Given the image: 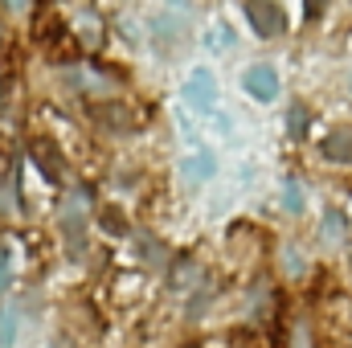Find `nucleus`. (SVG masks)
<instances>
[{"label":"nucleus","mask_w":352,"mask_h":348,"mask_svg":"<svg viewBox=\"0 0 352 348\" xmlns=\"http://www.w3.org/2000/svg\"><path fill=\"white\" fill-rule=\"evenodd\" d=\"M246 17H250V29L258 37H283L287 33V8L278 0H246Z\"/></svg>","instance_id":"1"},{"label":"nucleus","mask_w":352,"mask_h":348,"mask_svg":"<svg viewBox=\"0 0 352 348\" xmlns=\"http://www.w3.org/2000/svg\"><path fill=\"white\" fill-rule=\"evenodd\" d=\"M184 98L192 102V111H213V102H217V78H213L209 66H197L184 78Z\"/></svg>","instance_id":"2"},{"label":"nucleus","mask_w":352,"mask_h":348,"mask_svg":"<svg viewBox=\"0 0 352 348\" xmlns=\"http://www.w3.org/2000/svg\"><path fill=\"white\" fill-rule=\"evenodd\" d=\"M242 87H246L250 98H258V102H274V98H278V70L266 66V62H258V66H250V70L242 74Z\"/></svg>","instance_id":"3"},{"label":"nucleus","mask_w":352,"mask_h":348,"mask_svg":"<svg viewBox=\"0 0 352 348\" xmlns=\"http://www.w3.org/2000/svg\"><path fill=\"white\" fill-rule=\"evenodd\" d=\"M62 230H66V246H70V254L78 259V254L87 250V213H82V205H78V201H74V205H66Z\"/></svg>","instance_id":"4"},{"label":"nucleus","mask_w":352,"mask_h":348,"mask_svg":"<svg viewBox=\"0 0 352 348\" xmlns=\"http://www.w3.org/2000/svg\"><path fill=\"white\" fill-rule=\"evenodd\" d=\"M320 152H324V160H332V164H352V131L349 127L328 131L324 144H320Z\"/></svg>","instance_id":"5"},{"label":"nucleus","mask_w":352,"mask_h":348,"mask_svg":"<svg viewBox=\"0 0 352 348\" xmlns=\"http://www.w3.org/2000/svg\"><path fill=\"white\" fill-rule=\"evenodd\" d=\"M33 160H37V168L50 176L54 184L66 176V164H62V156H58V152H54V144H45V140H37V144H33Z\"/></svg>","instance_id":"6"},{"label":"nucleus","mask_w":352,"mask_h":348,"mask_svg":"<svg viewBox=\"0 0 352 348\" xmlns=\"http://www.w3.org/2000/svg\"><path fill=\"white\" fill-rule=\"evenodd\" d=\"M213 173H217V160H213L209 152H197L192 160H184V176H188V180H209Z\"/></svg>","instance_id":"7"},{"label":"nucleus","mask_w":352,"mask_h":348,"mask_svg":"<svg viewBox=\"0 0 352 348\" xmlns=\"http://www.w3.org/2000/svg\"><path fill=\"white\" fill-rule=\"evenodd\" d=\"M16 340V307H0V348H12Z\"/></svg>","instance_id":"8"},{"label":"nucleus","mask_w":352,"mask_h":348,"mask_svg":"<svg viewBox=\"0 0 352 348\" xmlns=\"http://www.w3.org/2000/svg\"><path fill=\"white\" fill-rule=\"evenodd\" d=\"M287 127H291V135H295V140H303V135H307V107H303V102H291Z\"/></svg>","instance_id":"9"},{"label":"nucleus","mask_w":352,"mask_h":348,"mask_svg":"<svg viewBox=\"0 0 352 348\" xmlns=\"http://www.w3.org/2000/svg\"><path fill=\"white\" fill-rule=\"evenodd\" d=\"M283 201H287L291 213H303V188H299L295 176H287V184H283Z\"/></svg>","instance_id":"10"},{"label":"nucleus","mask_w":352,"mask_h":348,"mask_svg":"<svg viewBox=\"0 0 352 348\" xmlns=\"http://www.w3.org/2000/svg\"><path fill=\"white\" fill-rule=\"evenodd\" d=\"M188 283H197V266L192 259H180L173 266V287H188Z\"/></svg>","instance_id":"11"},{"label":"nucleus","mask_w":352,"mask_h":348,"mask_svg":"<svg viewBox=\"0 0 352 348\" xmlns=\"http://www.w3.org/2000/svg\"><path fill=\"white\" fill-rule=\"evenodd\" d=\"M209 45H213V50L234 45V29H230V25H213V29H209Z\"/></svg>","instance_id":"12"},{"label":"nucleus","mask_w":352,"mask_h":348,"mask_svg":"<svg viewBox=\"0 0 352 348\" xmlns=\"http://www.w3.org/2000/svg\"><path fill=\"white\" fill-rule=\"evenodd\" d=\"M324 234H328V238H340V234H344V221H340V213H328V217H324Z\"/></svg>","instance_id":"13"},{"label":"nucleus","mask_w":352,"mask_h":348,"mask_svg":"<svg viewBox=\"0 0 352 348\" xmlns=\"http://www.w3.org/2000/svg\"><path fill=\"white\" fill-rule=\"evenodd\" d=\"M102 226H107V230H115V234H123V221L115 217V209H107V213H102Z\"/></svg>","instance_id":"14"},{"label":"nucleus","mask_w":352,"mask_h":348,"mask_svg":"<svg viewBox=\"0 0 352 348\" xmlns=\"http://www.w3.org/2000/svg\"><path fill=\"white\" fill-rule=\"evenodd\" d=\"M287 270H303V259H299V254H295V250H287Z\"/></svg>","instance_id":"15"},{"label":"nucleus","mask_w":352,"mask_h":348,"mask_svg":"<svg viewBox=\"0 0 352 348\" xmlns=\"http://www.w3.org/2000/svg\"><path fill=\"white\" fill-rule=\"evenodd\" d=\"M320 4L324 0H307V17H320Z\"/></svg>","instance_id":"16"},{"label":"nucleus","mask_w":352,"mask_h":348,"mask_svg":"<svg viewBox=\"0 0 352 348\" xmlns=\"http://www.w3.org/2000/svg\"><path fill=\"white\" fill-rule=\"evenodd\" d=\"M4 4H8V8H16V12H21V8H25V4H29V0H4Z\"/></svg>","instance_id":"17"},{"label":"nucleus","mask_w":352,"mask_h":348,"mask_svg":"<svg viewBox=\"0 0 352 348\" xmlns=\"http://www.w3.org/2000/svg\"><path fill=\"white\" fill-rule=\"evenodd\" d=\"M184 348H197V345H184Z\"/></svg>","instance_id":"18"}]
</instances>
